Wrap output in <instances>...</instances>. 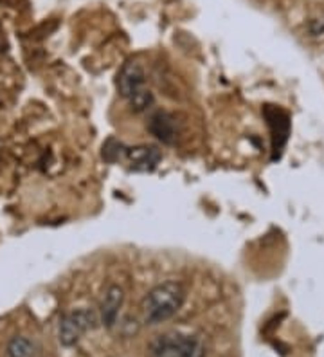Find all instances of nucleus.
<instances>
[{"mask_svg":"<svg viewBox=\"0 0 324 357\" xmlns=\"http://www.w3.org/2000/svg\"><path fill=\"white\" fill-rule=\"evenodd\" d=\"M151 357H206L202 337L184 332H166L150 344Z\"/></svg>","mask_w":324,"mask_h":357,"instance_id":"obj_3","label":"nucleus"},{"mask_svg":"<svg viewBox=\"0 0 324 357\" xmlns=\"http://www.w3.org/2000/svg\"><path fill=\"white\" fill-rule=\"evenodd\" d=\"M117 91L135 112H146L155 103V98L146 87L144 67L139 61H128L123 66L117 75Z\"/></svg>","mask_w":324,"mask_h":357,"instance_id":"obj_2","label":"nucleus"},{"mask_svg":"<svg viewBox=\"0 0 324 357\" xmlns=\"http://www.w3.org/2000/svg\"><path fill=\"white\" fill-rule=\"evenodd\" d=\"M125 303V291L119 285H110V287L105 291V296L101 300L100 307V321L103 327L112 328L114 325L119 319V312H121V307Z\"/></svg>","mask_w":324,"mask_h":357,"instance_id":"obj_5","label":"nucleus"},{"mask_svg":"<svg viewBox=\"0 0 324 357\" xmlns=\"http://www.w3.org/2000/svg\"><path fill=\"white\" fill-rule=\"evenodd\" d=\"M186 301V289L178 282H162L151 289L143 300V314L146 323L159 325L171 319Z\"/></svg>","mask_w":324,"mask_h":357,"instance_id":"obj_1","label":"nucleus"},{"mask_svg":"<svg viewBox=\"0 0 324 357\" xmlns=\"http://www.w3.org/2000/svg\"><path fill=\"white\" fill-rule=\"evenodd\" d=\"M125 157L134 172H153L162 159V153L155 146H134L126 149Z\"/></svg>","mask_w":324,"mask_h":357,"instance_id":"obj_7","label":"nucleus"},{"mask_svg":"<svg viewBox=\"0 0 324 357\" xmlns=\"http://www.w3.org/2000/svg\"><path fill=\"white\" fill-rule=\"evenodd\" d=\"M100 312L92 309H74L61 316L58 340L63 347H74L88 331L100 325Z\"/></svg>","mask_w":324,"mask_h":357,"instance_id":"obj_4","label":"nucleus"},{"mask_svg":"<svg viewBox=\"0 0 324 357\" xmlns=\"http://www.w3.org/2000/svg\"><path fill=\"white\" fill-rule=\"evenodd\" d=\"M148 130L164 144H175L178 139L177 121L171 114L164 112V110H157L151 114L150 121H148Z\"/></svg>","mask_w":324,"mask_h":357,"instance_id":"obj_6","label":"nucleus"},{"mask_svg":"<svg viewBox=\"0 0 324 357\" xmlns=\"http://www.w3.org/2000/svg\"><path fill=\"white\" fill-rule=\"evenodd\" d=\"M8 357H35V347L27 337L17 335L9 341Z\"/></svg>","mask_w":324,"mask_h":357,"instance_id":"obj_8","label":"nucleus"},{"mask_svg":"<svg viewBox=\"0 0 324 357\" xmlns=\"http://www.w3.org/2000/svg\"><path fill=\"white\" fill-rule=\"evenodd\" d=\"M126 155V146L116 139H108L103 144V157L108 162H116Z\"/></svg>","mask_w":324,"mask_h":357,"instance_id":"obj_9","label":"nucleus"}]
</instances>
